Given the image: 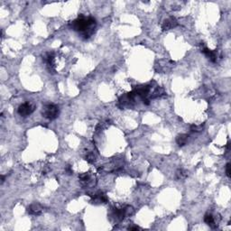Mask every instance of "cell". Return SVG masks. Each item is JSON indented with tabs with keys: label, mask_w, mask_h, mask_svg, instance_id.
<instances>
[{
	"label": "cell",
	"mask_w": 231,
	"mask_h": 231,
	"mask_svg": "<svg viewBox=\"0 0 231 231\" xmlns=\"http://www.w3.org/2000/svg\"><path fill=\"white\" fill-rule=\"evenodd\" d=\"M70 26L74 31L83 33L87 29H89L90 27H93V26H96V20L93 17H88L87 18L83 15H80L76 20L71 22Z\"/></svg>",
	"instance_id": "cell-1"
},
{
	"label": "cell",
	"mask_w": 231,
	"mask_h": 231,
	"mask_svg": "<svg viewBox=\"0 0 231 231\" xmlns=\"http://www.w3.org/2000/svg\"><path fill=\"white\" fill-rule=\"evenodd\" d=\"M59 113H60L59 108L54 104L45 105L43 109V112H42V114L45 118H48L50 120H54V119L57 118Z\"/></svg>",
	"instance_id": "cell-2"
},
{
	"label": "cell",
	"mask_w": 231,
	"mask_h": 231,
	"mask_svg": "<svg viewBox=\"0 0 231 231\" xmlns=\"http://www.w3.org/2000/svg\"><path fill=\"white\" fill-rule=\"evenodd\" d=\"M34 106L29 102H26V103H24L22 105L19 106L18 108V114L21 116H28L29 115H31L34 111Z\"/></svg>",
	"instance_id": "cell-3"
},
{
	"label": "cell",
	"mask_w": 231,
	"mask_h": 231,
	"mask_svg": "<svg viewBox=\"0 0 231 231\" xmlns=\"http://www.w3.org/2000/svg\"><path fill=\"white\" fill-rule=\"evenodd\" d=\"M133 91L135 92V94L142 99H145L146 96L148 95L149 91H150V87L148 85H142V86H136Z\"/></svg>",
	"instance_id": "cell-4"
},
{
	"label": "cell",
	"mask_w": 231,
	"mask_h": 231,
	"mask_svg": "<svg viewBox=\"0 0 231 231\" xmlns=\"http://www.w3.org/2000/svg\"><path fill=\"white\" fill-rule=\"evenodd\" d=\"M178 25V21L175 17H169L167 19H165L162 24V29L164 31H167V30H171L174 27H176Z\"/></svg>",
	"instance_id": "cell-5"
},
{
	"label": "cell",
	"mask_w": 231,
	"mask_h": 231,
	"mask_svg": "<svg viewBox=\"0 0 231 231\" xmlns=\"http://www.w3.org/2000/svg\"><path fill=\"white\" fill-rule=\"evenodd\" d=\"M43 207L39 204V203H33L31 204L28 208H27V212L30 215H34V216H38L41 215L43 212Z\"/></svg>",
	"instance_id": "cell-6"
},
{
	"label": "cell",
	"mask_w": 231,
	"mask_h": 231,
	"mask_svg": "<svg viewBox=\"0 0 231 231\" xmlns=\"http://www.w3.org/2000/svg\"><path fill=\"white\" fill-rule=\"evenodd\" d=\"M188 139H189V135H186V134H181V135H179L177 137H176V143L179 146H183L187 144L188 142Z\"/></svg>",
	"instance_id": "cell-7"
},
{
	"label": "cell",
	"mask_w": 231,
	"mask_h": 231,
	"mask_svg": "<svg viewBox=\"0 0 231 231\" xmlns=\"http://www.w3.org/2000/svg\"><path fill=\"white\" fill-rule=\"evenodd\" d=\"M204 222L206 224H208L209 226H210L212 229H215L218 227L217 224H215V220H214V217L211 215V214H206L205 217H204Z\"/></svg>",
	"instance_id": "cell-8"
},
{
	"label": "cell",
	"mask_w": 231,
	"mask_h": 231,
	"mask_svg": "<svg viewBox=\"0 0 231 231\" xmlns=\"http://www.w3.org/2000/svg\"><path fill=\"white\" fill-rule=\"evenodd\" d=\"M113 215L115 217V219L118 221H121L124 220L125 216V212H124V209H114L113 210Z\"/></svg>",
	"instance_id": "cell-9"
},
{
	"label": "cell",
	"mask_w": 231,
	"mask_h": 231,
	"mask_svg": "<svg viewBox=\"0 0 231 231\" xmlns=\"http://www.w3.org/2000/svg\"><path fill=\"white\" fill-rule=\"evenodd\" d=\"M188 176V172L183 170V169H179L177 172H176V174H175V178L176 180L178 181H181V180H184L186 179Z\"/></svg>",
	"instance_id": "cell-10"
},
{
	"label": "cell",
	"mask_w": 231,
	"mask_h": 231,
	"mask_svg": "<svg viewBox=\"0 0 231 231\" xmlns=\"http://www.w3.org/2000/svg\"><path fill=\"white\" fill-rule=\"evenodd\" d=\"M163 94H164V89L163 88H161V87H158V88L154 91V93L152 94L151 98H152V99H155V98H158V97L162 96Z\"/></svg>",
	"instance_id": "cell-11"
},
{
	"label": "cell",
	"mask_w": 231,
	"mask_h": 231,
	"mask_svg": "<svg viewBox=\"0 0 231 231\" xmlns=\"http://www.w3.org/2000/svg\"><path fill=\"white\" fill-rule=\"evenodd\" d=\"M204 128V125H190V131L191 132H201Z\"/></svg>",
	"instance_id": "cell-12"
},
{
	"label": "cell",
	"mask_w": 231,
	"mask_h": 231,
	"mask_svg": "<svg viewBox=\"0 0 231 231\" xmlns=\"http://www.w3.org/2000/svg\"><path fill=\"white\" fill-rule=\"evenodd\" d=\"M85 160H86L87 162H89V164H93V163L95 162V160H96V156H95V155H94L93 153L89 152V153H88V154L86 155Z\"/></svg>",
	"instance_id": "cell-13"
},
{
	"label": "cell",
	"mask_w": 231,
	"mask_h": 231,
	"mask_svg": "<svg viewBox=\"0 0 231 231\" xmlns=\"http://www.w3.org/2000/svg\"><path fill=\"white\" fill-rule=\"evenodd\" d=\"M124 212H125V216L128 217L134 213V208L132 206H126L124 208Z\"/></svg>",
	"instance_id": "cell-14"
},
{
	"label": "cell",
	"mask_w": 231,
	"mask_h": 231,
	"mask_svg": "<svg viewBox=\"0 0 231 231\" xmlns=\"http://www.w3.org/2000/svg\"><path fill=\"white\" fill-rule=\"evenodd\" d=\"M226 174H227V176L229 177V178H230L231 176V166H230V164L229 163V164H227V165H226Z\"/></svg>",
	"instance_id": "cell-15"
},
{
	"label": "cell",
	"mask_w": 231,
	"mask_h": 231,
	"mask_svg": "<svg viewBox=\"0 0 231 231\" xmlns=\"http://www.w3.org/2000/svg\"><path fill=\"white\" fill-rule=\"evenodd\" d=\"M65 171L68 173V174H71V173H72V170H71V168H70V165H67V166H66Z\"/></svg>",
	"instance_id": "cell-16"
},
{
	"label": "cell",
	"mask_w": 231,
	"mask_h": 231,
	"mask_svg": "<svg viewBox=\"0 0 231 231\" xmlns=\"http://www.w3.org/2000/svg\"><path fill=\"white\" fill-rule=\"evenodd\" d=\"M143 103H144L145 105H146V106L150 105V101H149V99H143Z\"/></svg>",
	"instance_id": "cell-17"
},
{
	"label": "cell",
	"mask_w": 231,
	"mask_h": 231,
	"mask_svg": "<svg viewBox=\"0 0 231 231\" xmlns=\"http://www.w3.org/2000/svg\"><path fill=\"white\" fill-rule=\"evenodd\" d=\"M128 229H129V230H138V229H140V228L137 227V226H135V227H130V228H128Z\"/></svg>",
	"instance_id": "cell-18"
},
{
	"label": "cell",
	"mask_w": 231,
	"mask_h": 231,
	"mask_svg": "<svg viewBox=\"0 0 231 231\" xmlns=\"http://www.w3.org/2000/svg\"><path fill=\"white\" fill-rule=\"evenodd\" d=\"M4 181H5V177L2 175V176H1V183H3Z\"/></svg>",
	"instance_id": "cell-19"
}]
</instances>
